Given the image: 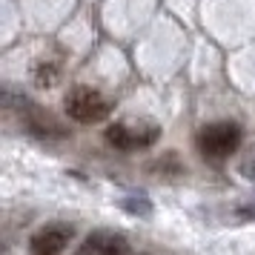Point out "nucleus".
Here are the masks:
<instances>
[{
    "label": "nucleus",
    "instance_id": "0eeeda50",
    "mask_svg": "<svg viewBox=\"0 0 255 255\" xmlns=\"http://www.w3.org/2000/svg\"><path fill=\"white\" fill-rule=\"evenodd\" d=\"M124 209H127V212H135V215H149L152 212L146 198H127V201H124Z\"/></svg>",
    "mask_w": 255,
    "mask_h": 255
},
{
    "label": "nucleus",
    "instance_id": "39448f33",
    "mask_svg": "<svg viewBox=\"0 0 255 255\" xmlns=\"http://www.w3.org/2000/svg\"><path fill=\"white\" fill-rule=\"evenodd\" d=\"M127 253L129 244L118 232H92V235L83 238L81 250H78V255H127Z\"/></svg>",
    "mask_w": 255,
    "mask_h": 255
},
{
    "label": "nucleus",
    "instance_id": "20e7f679",
    "mask_svg": "<svg viewBox=\"0 0 255 255\" xmlns=\"http://www.w3.org/2000/svg\"><path fill=\"white\" fill-rule=\"evenodd\" d=\"M72 227L66 224H52L46 230H40L32 235V241H29V250L32 255H60L72 241Z\"/></svg>",
    "mask_w": 255,
    "mask_h": 255
},
{
    "label": "nucleus",
    "instance_id": "f257e3e1",
    "mask_svg": "<svg viewBox=\"0 0 255 255\" xmlns=\"http://www.w3.org/2000/svg\"><path fill=\"white\" fill-rule=\"evenodd\" d=\"M244 132L235 121H215V124H207V127L198 129V152L209 158V161H224L238 152L241 146Z\"/></svg>",
    "mask_w": 255,
    "mask_h": 255
},
{
    "label": "nucleus",
    "instance_id": "7ed1b4c3",
    "mask_svg": "<svg viewBox=\"0 0 255 255\" xmlns=\"http://www.w3.org/2000/svg\"><path fill=\"white\" fill-rule=\"evenodd\" d=\"M161 135V129L155 124H143V127H129V124H109L106 127V140L121 152L132 149H146L152 146Z\"/></svg>",
    "mask_w": 255,
    "mask_h": 255
},
{
    "label": "nucleus",
    "instance_id": "423d86ee",
    "mask_svg": "<svg viewBox=\"0 0 255 255\" xmlns=\"http://www.w3.org/2000/svg\"><path fill=\"white\" fill-rule=\"evenodd\" d=\"M32 81L37 89H52L60 81V63L58 60H37L32 69Z\"/></svg>",
    "mask_w": 255,
    "mask_h": 255
},
{
    "label": "nucleus",
    "instance_id": "f03ea898",
    "mask_svg": "<svg viewBox=\"0 0 255 255\" xmlns=\"http://www.w3.org/2000/svg\"><path fill=\"white\" fill-rule=\"evenodd\" d=\"M66 115L78 124H98L109 115V104L92 86H75L66 95Z\"/></svg>",
    "mask_w": 255,
    "mask_h": 255
}]
</instances>
